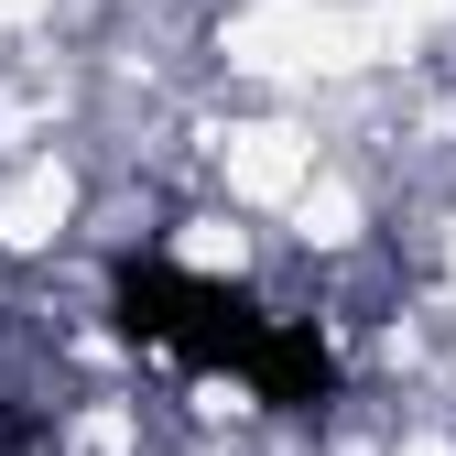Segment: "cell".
Masks as SVG:
<instances>
[{
  "label": "cell",
  "instance_id": "cell-1",
  "mask_svg": "<svg viewBox=\"0 0 456 456\" xmlns=\"http://www.w3.org/2000/svg\"><path fill=\"white\" fill-rule=\"evenodd\" d=\"M109 326H120L131 348L196 370V380H240L282 424H315L337 391H348L337 337L315 315H272L261 294H240V282H217V272H185L163 250H120L109 261Z\"/></svg>",
  "mask_w": 456,
  "mask_h": 456
}]
</instances>
